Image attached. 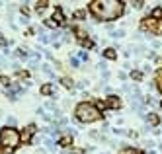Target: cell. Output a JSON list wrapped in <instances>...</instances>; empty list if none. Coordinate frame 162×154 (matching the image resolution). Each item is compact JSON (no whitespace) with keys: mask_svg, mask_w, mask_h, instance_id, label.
Returning a JSON list of instances; mask_svg holds the SVG:
<instances>
[{"mask_svg":"<svg viewBox=\"0 0 162 154\" xmlns=\"http://www.w3.org/2000/svg\"><path fill=\"white\" fill-rule=\"evenodd\" d=\"M90 12L100 22H111L123 14V2H119V0H94L90 4Z\"/></svg>","mask_w":162,"mask_h":154,"instance_id":"cell-1","label":"cell"},{"mask_svg":"<svg viewBox=\"0 0 162 154\" xmlns=\"http://www.w3.org/2000/svg\"><path fill=\"white\" fill-rule=\"evenodd\" d=\"M74 115H76V119H78L80 123H94V121H98V119L102 117V113H100V109H98L94 103L82 102V103L76 105Z\"/></svg>","mask_w":162,"mask_h":154,"instance_id":"cell-2","label":"cell"},{"mask_svg":"<svg viewBox=\"0 0 162 154\" xmlns=\"http://www.w3.org/2000/svg\"><path fill=\"white\" fill-rule=\"evenodd\" d=\"M20 140H22V137H20V133L16 131L14 127H4L0 131V145L4 146V148L14 150L20 145Z\"/></svg>","mask_w":162,"mask_h":154,"instance_id":"cell-3","label":"cell"},{"mask_svg":"<svg viewBox=\"0 0 162 154\" xmlns=\"http://www.w3.org/2000/svg\"><path fill=\"white\" fill-rule=\"evenodd\" d=\"M143 28L148 29L150 33H160L162 31V22L160 20H154V18H147L143 22Z\"/></svg>","mask_w":162,"mask_h":154,"instance_id":"cell-4","label":"cell"},{"mask_svg":"<svg viewBox=\"0 0 162 154\" xmlns=\"http://www.w3.org/2000/svg\"><path fill=\"white\" fill-rule=\"evenodd\" d=\"M119 105H121V102H119V98H115V96H109L107 102H106V108H111V109H117Z\"/></svg>","mask_w":162,"mask_h":154,"instance_id":"cell-5","label":"cell"},{"mask_svg":"<svg viewBox=\"0 0 162 154\" xmlns=\"http://www.w3.org/2000/svg\"><path fill=\"white\" fill-rule=\"evenodd\" d=\"M33 133H35V125H29L28 129H23V140H28V142H29Z\"/></svg>","mask_w":162,"mask_h":154,"instance_id":"cell-6","label":"cell"},{"mask_svg":"<svg viewBox=\"0 0 162 154\" xmlns=\"http://www.w3.org/2000/svg\"><path fill=\"white\" fill-rule=\"evenodd\" d=\"M104 57L109 59V61H113V59H117V53H115V49H106V51H104Z\"/></svg>","mask_w":162,"mask_h":154,"instance_id":"cell-7","label":"cell"},{"mask_svg":"<svg viewBox=\"0 0 162 154\" xmlns=\"http://www.w3.org/2000/svg\"><path fill=\"white\" fill-rule=\"evenodd\" d=\"M150 18H154V20L162 18V6H158V8H154V10H153V16H150Z\"/></svg>","mask_w":162,"mask_h":154,"instance_id":"cell-8","label":"cell"},{"mask_svg":"<svg viewBox=\"0 0 162 154\" xmlns=\"http://www.w3.org/2000/svg\"><path fill=\"white\" fill-rule=\"evenodd\" d=\"M148 123H150V125H158V117H156V113H148Z\"/></svg>","mask_w":162,"mask_h":154,"instance_id":"cell-9","label":"cell"},{"mask_svg":"<svg viewBox=\"0 0 162 154\" xmlns=\"http://www.w3.org/2000/svg\"><path fill=\"white\" fill-rule=\"evenodd\" d=\"M70 142H72V139H70V137H65V139H61V146H69Z\"/></svg>","mask_w":162,"mask_h":154,"instance_id":"cell-10","label":"cell"},{"mask_svg":"<svg viewBox=\"0 0 162 154\" xmlns=\"http://www.w3.org/2000/svg\"><path fill=\"white\" fill-rule=\"evenodd\" d=\"M123 29H119V31H111V37H115V39H119V37H123Z\"/></svg>","mask_w":162,"mask_h":154,"instance_id":"cell-11","label":"cell"},{"mask_svg":"<svg viewBox=\"0 0 162 154\" xmlns=\"http://www.w3.org/2000/svg\"><path fill=\"white\" fill-rule=\"evenodd\" d=\"M131 78H133V80H141V78H143V72H135V70H133V72H131Z\"/></svg>","mask_w":162,"mask_h":154,"instance_id":"cell-12","label":"cell"},{"mask_svg":"<svg viewBox=\"0 0 162 154\" xmlns=\"http://www.w3.org/2000/svg\"><path fill=\"white\" fill-rule=\"evenodd\" d=\"M41 92L49 96V94H53V86H43V88H41Z\"/></svg>","mask_w":162,"mask_h":154,"instance_id":"cell-13","label":"cell"},{"mask_svg":"<svg viewBox=\"0 0 162 154\" xmlns=\"http://www.w3.org/2000/svg\"><path fill=\"white\" fill-rule=\"evenodd\" d=\"M119 154H137V152H135L133 148H121V150H119Z\"/></svg>","mask_w":162,"mask_h":154,"instance_id":"cell-14","label":"cell"},{"mask_svg":"<svg viewBox=\"0 0 162 154\" xmlns=\"http://www.w3.org/2000/svg\"><path fill=\"white\" fill-rule=\"evenodd\" d=\"M78 59H80V61H88V53L80 51V53H78Z\"/></svg>","mask_w":162,"mask_h":154,"instance_id":"cell-15","label":"cell"},{"mask_svg":"<svg viewBox=\"0 0 162 154\" xmlns=\"http://www.w3.org/2000/svg\"><path fill=\"white\" fill-rule=\"evenodd\" d=\"M0 84L8 86V84H10V78H6V76H0Z\"/></svg>","mask_w":162,"mask_h":154,"instance_id":"cell-16","label":"cell"},{"mask_svg":"<svg viewBox=\"0 0 162 154\" xmlns=\"http://www.w3.org/2000/svg\"><path fill=\"white\" fill-rule=\"evenodd\" d=\"M158 90H160V92H162V70H160V72H158Z\"/></svg>","mask_w":162,"mask_h":154,"instance_id":"cell-17","label":"cell"},{"mask_svg":"<svg viewBox=\"0 0 162 154\" xmlns=\"http://www.w3.org/2000/svg\"><path fill=\"white\" fill-rule=\"evenodd\" d=\"M63 84H65L66 88H72V82H70L69 78H63Z\"/></svg>","mask_w":162,"mask_h":154,"instance_id":"cell-18","label":"cell"},{"mask_svg":"<svg viewBox=\"0 0 162 154\" xmlns=\"http://www.w3.org/2000/svg\"><path fill=\"white\" fill-rule=\"evenodd\" d=\"M16 125V117H8V127H14Z\"/></svg>","mask_w":162,"mask_h":154,"instance_id":"cell-19","label":"cell"},{"mask_svg":"<svg viewBox=\"0 0 162 154\" xmlns=\"http://www.w3.org/2000/svg\"><path fill=\"white\" fill-rule=\"evenodd\" d=\"M82 45H84V47H92V45H94V43H92V41H90V39H82Z\"/></svg>","mask_w":162,"mask_h":154,"instance_id":"cell-20","label":"cell"},{"mask_svg":"<svg viewBox=\"0 0 162 154\" xmlns=\"http://www.w3.org/2000/svg\"><path fill=\"white\" fill-rule=\"evenodd\" d=\"M131 6L133 8H143V2H131Z\"/></svg>","mask_w":162,"mask_h":154,"instance_id":"cell-21","label":"cell"},{"mask_svg":"<svg viewBox=\"0 0 162 154\" xmlns=\"http://www.w3.org/2000/svg\"><path fill=\"white\" fill-rule=\"evenodd\" d=\"M70 62H72V66H78V59H74V57H70Z\"/></svg>","mask_w":162,"mask_h":154,"instance_id":"cell-22","label":"cell"}]
</instances>
